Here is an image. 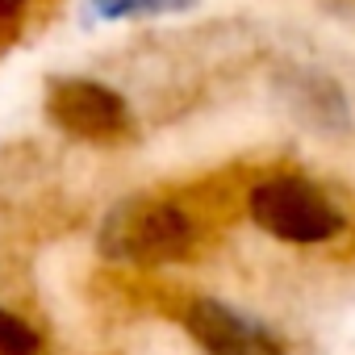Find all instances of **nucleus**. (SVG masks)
Here are the masks:
<instances>
[{
	"mask_svg": "<svg viewBox=\"0 0 355 355\" xmlns=\"http://www.w3.org/2000/svg\"><path fill=\"white\" fill-rule=\"evenodd\" d=\"M201 243L197 218L171 197H134L121 201L101 226V251L117 263L159 268L193 255Z\"/></svg>",
	"mask_w": 355,
	"mask_h": 355,
	"instance_id": "1",
	"label": "nucleus"
},
{
	"mask_svg": "<svg viewBox=\"0 0 355 355\" xmlns=\"http://www.w3.org/2000/svg\"><path fill=\"white\" fill-rule=\"evenodd\" d=\"M247 214L251 222L293 247H318L330 243L334 234H343V214L338 205L305 175L293 171H276L247 193Z\"/></svg>",
	"mask_w": 355,
	"mask_h": 355,
	"instance_id": "2",
	"label": "nucleus"
},
{
	"mask_svg": "<svg viewBox=\"0 0 355 355\" xmlns=\"http://www.w3.org/2000/svg\"><path fill=\"white\" fill-rule=\"evenodd\" d=\"M46 117L80 138V142H96V146H117L134 134V113L125 105V96L101 80H84V76H67V80H51L46 88Z\"/></svg>",
	"mask_w": 355,
	"mask_h": 355,
	"instance_id": "3",
	"label": "nucleus"
},
{
	"mask_svg": "<svg viewBox=\"0 0 355 355\" xmlns=\"http://www.w3.org/2000/svg\"><path fill=\"white\" fill-rule=\"evenodd\" d=\"M184 326L197 338L201 351L209 355H284V343L243 309L218 301V297H197L184 309Z\"/></svg>",
	"mask_w": 355,
	"mask_h": 355,
	"instance_id": "4",
	"label": "nucleus"
},
{
	"mask_svg": "<svg viewBox=\"0 0 355 355\" xmlns=\"http://www.w3.org/2000/svg\"><path fill=\"white\" fill-rule=\"evenodd\" d=\"M0 355H42V334L5 305H0Z\"/></svg>",
	"mask_w": 355,
	"mask_h": 355,
	"instance_id": "5",
	"label": "nucleus"
},
{
	"mask_svg": "<svg viewBox=\"0 0 355 355\" xmlns=\"http://www.w3.org/2000/svg\"><path fill=\"white\" fill-rule=\"evenodd\" d=\"M171 5H189V0H96L105 17H142V13H163Z\"/></svg>",
	"mask_w": 355,
	"mask_h": 355,
	"instance_id": "6",
	"label": "nucleus"
},
{
	"mask_svg": "<svg viewBox=\"0 0 355 355\" xmlns=\"http://www.w3.org/2000/svg\"><path fill=\"white\" fill-rule=\"evenodd\" d=\"M21 5H26V0H0V17H13Z\"/></svg>",
	"mask_w": 355,
	"mask_h": 355,
	"instance_id": "7",
	"label": "nucleus"
}]
</instances>
